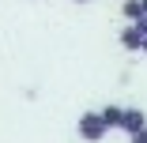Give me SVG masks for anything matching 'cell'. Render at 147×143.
I'll list each match as a JSON object with an SVG mask.
<instances>
[{
    "instance_id": "cell-9",
    "label": "cell",
    "mask_w": 147,
    "mask_h": 143,
    "mask_svg": "<svg viewBox=\"0 0 147 143\" xmlns=\"http://www.w3.org/2000/svg\"><path fill=\"white\" fill-rule=\"evenodd\" d=\"M140 53H143V56H147V38H143V45H140Z\"/></svg>"
},
{
    "instance_id": "cell-8",
    "label": "cell",
    "mask_w": 147,
    "mask_h": 143,
    "mask_svg": "<svg viewBox=\"0 0 147 143\" xmlns=\"http://www.w3.org/2000/svg\"><path fill=\"white\" fill-rule=\"evenodd\" d=\"M140 15H147V0H140Z\"/></svg>"
},
{
    "instance_id": "cell-3",
    "label": "cell",
    "mask_w": 147,
    "mask_h": 143,
    "mask_svg": "<svg viewBox=\"0 0 147 143\" xmlns=\"http://www.w3.org/2000/svg\"><path fill=\"white\" fill-rule=\"evenodd\" d=\"M117 42H121V49H125V53H140V45H143V34H140V30H136V26L128 23V26H125V30H121V34H117Z\"/></svg>"
},
{
    "instance_id": "cell-10",
    "label": "cell",
    "mask_w": 147,
    "mask_h": 143,
    "mask_svg": "<svg viewBox=\"0 0 147 143\" xmlns=\"http://www.w3.org/2000/svg\"><path fill=\"white\" fill-rule=\"evenodd\" d=\"M76 4H91V0H76Z\"/></svg>"
},
{
    "instance_id": "cell-6",
    "label": "cell",
    "mask_w": 147,
    "mask_h": 143,
    "mask_svg": "<svg viewBox=\"0 0 147 143\" xmlns=\"http://www.w3.org/2000/svg\"><path fill=\"white\" fill-rule=\"evenodd\" d=\"M132 26H136V30H140V34H143V38H147V15H140V19H136V23H132Z\"/></svg>"
},
{
    "instance_id": "cell-2",
    "label": "cell",
    "mask_w": 147,
    "mask_h": 143,
    "mask_svg": "<svg viewBox=\"0 0 147 143\" xmlns=\"http://www.w3.org/2000/svg\"><path fill=\"white\" fill-rule=\"evenodd\" d=\"M140 128H147V113H143L140 105H128V109L121 113V132H125V136H136Z\"/></svg>"
},
{
    "instance_id": "cell-5",
    "label": "cell",
    "mask_w": 147,
    "mask_h": 143,
    "mask_svg": "<svg viewBox=\"0 0 147 143\" xmlns=\"http://www.w3.org/2000/svg\"><path fill=\"white\" fill-rule=\"evenodd\" d=\"M121 15H125L128 23H136V19H140V0H125V4H121Z\"/></svg>"
},
{
    "instance_id": "cell-7",
    "label": "cell",
    "mask_w": 147,
    "mask_h": 143,
    "mask_svg": "<svg viewBox=\"0 0 147 143\" xmlns=\"http://www.w3.org/2000/svg\"><path fill=\"white\" fill-rule=\"evenodd\" d=\"M128 143H147V128H140L136 136H128Z\"/></svg>"
},
{
    "instance_id": "cell-1",
    "label": "cell",
    "mask_w": 147,
    "mask_h": 143,
    "mask_svg": "<svg viewBox=\"0 0 147 143\" xmlns=\"http://www.w3.org/2000/svg\"><path fill=\"white\" fill-rule=\"evenodd\" d=\"M76 132H79V139H83V143H102L109 128L102 124L98 109H87V113H79V121H76Z\"/></svg>"
},
{
    "instance_id": "cell-4",
    "label": "cell",
    "mask_w": 147,
    "mask_h": 143,
    "mask_svg": "<svg viewBox=\"0 0 147 143\" xmlns=\"http://www.w3.org/2000/svg\"><path fill=\"white\" fill-rule=\"evenodd\" d=\"M121 113H125V105L109 102V105H102V109H98V117H102V124H106V128H121Z\"/></svg>"
}]
</instances>
